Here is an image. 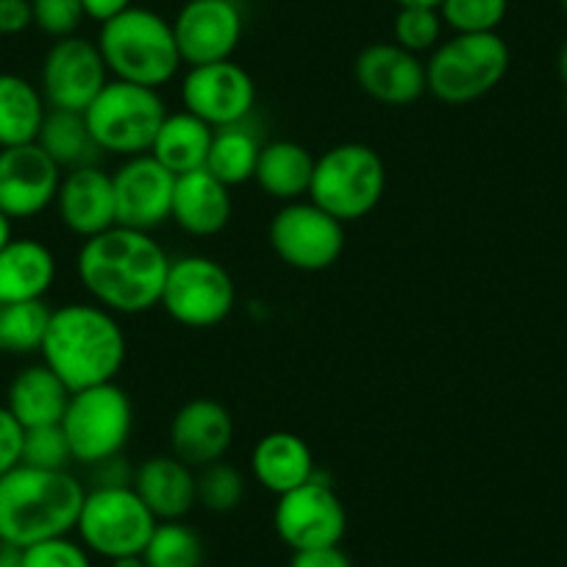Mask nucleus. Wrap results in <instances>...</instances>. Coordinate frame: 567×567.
<instances>
[{
  "mask_svg": "<svg viewBox=\"0 0 567 567\" xmlns=\"http://www.w3.org/2000/svg\"><path fill=\"white\" fill-rule=\"evenodd\" d=\"M162 309L187 329L220 326L237 307V284L231 272L209 256H182L171 261Z\"/></svg>",
  "mask_w": 567,
  "mask_h": 567,
  "instance_id": "9d476101",
  "label": "nucleus"
},
{
  "mask_svg": "<svg viewBox=\"0 0 567 567\" xmlns=\"http://www.w3.org/2000/svg\"><path fill=\"white\" fill-rule=\"evenodd\" d=\"M112 567H148L145 556H120L112 561Z\"/></svg>",
  "mask_w": 567,
  "mask_h": 567,
  "instance_id": "49530a36",
  "label": "nucleus"
},
{
  "mask_svg": "<svg viewBox=\"0 0 567 567\" xmlns=\"http://www.w3.org/2000/svg\"><path fill=\"white\" fill-rule=\"evenodd\" d=\"M51 312L45 301L0 303V353L31 357L42 351Z\"/></svg>",
  "mask_w": 567,
  "mask_h": 567,
  "instance_id": "7c9ffc66",
  "label": "nucleus"
},
{
  "mask_svg": "<svg viewBox=\"0 0 567 567\" xmlns=\"http://www.w3.org/2000/svg\"><path fill=\"white\" fill-rule=\"evenodd\" d=\"M12 223H14V220H9V217L3 215V212H0V250L7 248V245L12 243V239H14V234H12Z\"/></svg>",
  "mask_w": 567,
  "mask_h": 567,
  "instance_id": "a18cd8bd",
  "label": "nucleus"
},
{
  "mask_svg": "<svg viewBox=\"0 0 567 567\" xmlns=\"http://www.w3.org/2000/svg\"><path fill=\"white\" fill-rule=\"evenodd\" d=\"M156 523L134 487H92L86 489L75 532L90 554L114 561L145 554Z\"/></svg>",
  "mask_w": 567,
  "mask_h": 567,
  "instance_id": "1a4fd4ad",
  "label": "nucleus"
},
{
  "mask_svg": "<svg viewBox=\"0 0 567 567\" xmlns=\"http://www.w3.org/2000/svg\"><path fill=\"white\" fill-rule=\"evenodd\" d=\"M53 206L59 212V220L75 237L92 239L109 231V228L117 226L112 173L103 171L101 165L64 173Z\"/></svg>",
  "mask_w": 567,
  "mask_h": 567,
  "instance_id": "aec40b11",
  "label": "nucleus"
},
{
  "mask_svg": "<svg viewBox=\"0 0 567 567\" xmlns=\"http://www.w3.org/2000/svg\"><path fill=\"white\" fill-rule=\"evenodd\" d=\"M0 567H23V548L9 539H0Z\"/></svg>",
  "mask_w": 567,
  "mask_h": 567,
  "instance_id": "c03bdc74",
  "label": "nucleus"
},
{
  "mask_svg": "<svg viewBox=\"0 0 567 567\" xmlns=\"http://www.w3.org/2000/svg\"><path fill=\"white\" fill-rule=\"evenodd\" d=\"M48 103L40 86L14 73H0V148L31 145L45 123Z\"/></svg>",
  "mask_w": 567,
  "mask_h": 567,
  "instance_id": "cd10ccee",
  "label": "nucleus"
},
{
  "mask_svg": "<svg viewBox=\"0 0 567 567\" xmlns=\"http://www.w3.org/2000/svg\"><path fill=\"white\" fill-rule=\"evenodd\" d=\"M176 178L165 165L151 154L131 156L117 173L114 182V204H117V226L134 228V231L154 234L165 226L173 215V193Z\"/></svg>",
  "mask_w": 567,
  "mask_h": 567,
  "instance_id": "dca6fc26",
  "label": "nucleus"
},
{
  "mask_svg": "<svg viewBox=\"0 0 567 567\" xmlns=\"http://www.w3.org/2000/svg\"><path fill=\"white\" fill-rule=\"evenodd\" d=\"M56 281V256L40 239L14 237L0 250V303L45 301Z\"/></svg>",
  "mask_w": 567,
  "mask_h": 567,
  "instance_id": "5701e85b",
  "label": "nucleus"
},
{
  "mask_svg": "<svg viewBox=\"0 0 567 567\" xmlns=\"http://www.w3.org/2000/svg\"><path fill=\"white\" fill-rule=\"evenodd\" d=\"M231 187L217 182L209 171L184 173L176 178L171 220L189 237L220 234L231 220Z\"/></svg>",
  "mask_w": 567,
  "mask_h": 567,
  "instance_id": "4be33fe9",
  "label": "nucleus"
},
{
  "mask_svg": "<svg viewBox=\"0 0 567 567\" xmlns=\"http://www.w3.org/2000/svg\"><path fill=\"white\" fill-rule=\"evenodd\" d=\"M261 145L254 128H248L245 123L226 125V128L215 131V140H212L209 156H206V167L217 182H223L226 187H237V184L254 182L256 165H259Z\"/></svg>",
  "mask_w": 567,
  "mask_h": 567,
  "instance_id": "c756f323",
  "label": "nucleus"
},
{
  "mask_svg": "<svg viewBox=\"0 0 567 567\" xmlns=\"http://www.w3.org/2000/svg\"><path fill=\"white\" fill-rule=\"evenodd\" d=\"M184 112L195 114L212 128L245 123L256 106V84L237 62H215L189 68L182 81Z\"/></svg>",
  "mask_w": 567,
  "mask_h": 567,
  "instance_id": "4468645a",
  "label": "nucleus"
},
{
  "mask_svg": "<svg viewBox=\"0 0 567 567\" xmlns=\"http://www.w3.org/2000/svg\"><path fill=\"white\" fill-rule=\"evenodd\" d=\"M212 140H215V128L182 109L165 117L151 145V156L165 165L173 176H184V173L204 171Z\"/></svg>",
  "mask_w": 567,
  "mask_h": 567,
  "instance_id": "bb28decb",
  "label": "nucleus"
},
{
  "mask_svg": "<svg viewBox=\"0 0 567 567\" xmlns=\"http://www.w3.org/2000/svg\"><path fill=\"white\" fill-rule=\"evenodd\" d=\"M353 73L364 95L384 106H412L429 92L423 59L395 42H375L364 48L357 56Z\"/></svg>",
  "mask_w": 567,
  "mask_h": 567,
  "instance_id": "a211bd4d",
  "label": "nucleus"
},
{
  "mask_svg": "<svg viewBox=\"0 0 567 567\" xmlns=\"http://www.w3.org/2000/svg\"><path fill=\"white\" fill-rule=\"evenodd\" d=\"M84 3L86 18L95 20V23H109L112 18L123 14L125 9L134 7V0H81Z\"/></svg>",
  "mask_w": 567,
  "mask_h": 567,
  "instance_id": "37998d69",
  "label": "nucleus"
},
{
  "mask_svg": "<svg viewBox=\"0 0 567 567\" xmlns=\"http://www.w3.org/2000/svg\"><path fill=\"white\" fill-rule=\"evenodd\" d=\"M267 234L278 259L301 272L329 270L346 250V223L331 217L312 200L281 204Z\"/></svg>",
  "mask_w": 567,
  "mask_h": 567,
  "instance_id": "9b49d317",
  "label": "nucleus"
},
{
  "mask_svg": "<svg viewBox=\"0 0 567 567\" xmlns=\"http://www.w3.org/2000/svg\"><path fill=\"white\" fill-rule=\"evenodd\" d=\"M97 48L109 73L117 81L162 90L182 70L173 23L159 12L131 7L97 31Z\"/></svg>",
  "mask_w": 567,
  "mask_h": 567,
  "instance_id": "20e7f679",
  "label": "nucleus"
},
{
  "mask_svg": "<svg viewBox=\"0 0 567 567\" xmlns=\"http://www.w3.org/2000/svg\"><path fill=\"white\" fill-rule=\"evenodd\" d=\"M509 14V0H443L440 18L454 34H495Z\"/></svg>",
  "mask_w": 567,
  "mask_h": 567,
  "instance_id": "473e14b6",
  "label": "nucleus"
},
{
  "mask_svg": "<svg viewBox=\"0 0 567 567\" xmlns=\"http://www.w3.org/2000/svg\"><path fill=\"white\" fill-rule=\"evenodd\" d=\"M131 484H134V471L123 454L92 465V487H131Z\"/></svg>",
  "mask_w": 567,
  "mask_h": 567,
  "instance_id": "a19ab883",
  "label": "nucleus"
},
{
  "mask_svg": "<svg viewBox=\"0 0 567 567\" xmlns=\"http://www.w3.org/2000/svg\"><path fill=\"white\" fill-rule=\"evenodd\" d=\"M290 567H353V561L340 545H334V548L296 550Z\"/></svg>",
  "mask_w": 567,
  "mask_h": 567,
  "instance_id": "79ce46f5",
  "label": "nucleus"
},
{
  "mask_svg": "<svg viewBox=\"0 0 567 567\" xmlns=\"http://www.w3.org/2000/svg\"><path fill=\"white\" fill-rule=\"evenodd\" d=\"M398 7H429V9H440L443 0H392Z\"/></svg>",
  "mask_w": 567,
  "mask_h": 567,
  "instance_id": "de8ad7c7",
  "label": "nucleus"
},
{
  "mask_svg": "<svg viewBox=\"0 0 567 567\" xmlns=\"http://www.w3.org/2000/svg\"><path fill=\"white\" fill-rule=\"evenodd\" d=\"M234 443V417L212 398L187 401L171 423V454L193 471L220 462Z\"/></svg>",
  "mask_w": 567,
  "mask_h": 567,
  "instance_id": "6ab92c4d",
  "label": "nucleus"
},
{
  "mask_svg": "<svg viewBox=\"0 0 567 567\" xmlns=\"http://www.w3.org/2000/svg\"><path fill=\"white\" fill-rule=\"evenodd\" d=\"M37 145L62 167V173L101 165L103 156L84 114L64 109H48Z\"/></svg>",
  "mask_w": 567,
  "mask_h": 567,
  "instance_id": "c85d7f7f",
  "label": "nucleus"
},
{
  "mask_svg": "<svg viewBox=\"0 0 567 567\" xmlns=\"http://www.w3.org/2000/svg\"><path fill=\"white\" fill-rule=\"evenodd\" d=\"M23 567H92V556L68 534L23 548Z\"/></svg>",
  "mask_w": 567,
  "mask_h": 567,
  "instance_id": "4c0bfd02",
  "label": "nucleus"
},
{
  "mask_svg": "<svg viewBox=\"0 0 567 567\" xmlns=\"http://www.w3.org/2000/svg\"><path fill=\"white\" fill-rule=\"evenodd\" d=\"M245 498V476L228 462H212L198 471V504L215 515H228Z\"/></svg>",
  "mask_w": 567,
  "mask_h": 567,
  "instance_id": "72a5a7b5",
  "label": "nucleus"
},
{
  "mask_svg": "<svg viewBox=\"0 0 567 567\" xmlns=\"http://www.w3.org/2000/svg\"><path fill=\"white\" fill-rule=\"evenodd\" d=\"M171 261L154 234L114 226L84 239L75 272L92 303L114 315H142L162 303Z\"/></svg>",
  "mask_w": 567,
  "mask_h": 567,
  "instance_id": "f257e3e1",
  "label": "nucleus"
},
{
  "mask_svg": "<svg viewBox=\"0 0 567 567\" xmlns=\"http://www.w3.org/2000/svg\"><path fill=\"white\" fill-rule=\"evenodd\" d=\"M250 471L254 478L270 493L284 495L312 482L315 456L307 440L292 432H270L254 445L250 454Z\"/></svg>",
  "mask_w": 567,
  "mask_h": 567,
  "instance_id": "b1692460",
  "label": "nucleus"
},
{
  "mask_svg": "<svg viewBox=\"0 0 567 567\" xmlns=\"http://www.w3.org/2000/svg\"><path fill=\"white\" fill-rule=\"evenodd\" d=\"M512 53L504 37L454 34L440 42L425 62V84L437 101L465 106L489 95L509 73Z\"/></svg>",
  "mask_w": 567,
  "mask_h": 567,
  "instance_id": "39448f33",
  "label": "nucleus"
},
{
  "mask_svg": "<svg viewBox=\"0 0 567 567\" xmlns=\"http://www.w3.org/2000/svg\"><path fill=\"white\" fill-rule=\"evenodd\" d=\"M109 81L112 79L97 42L79 34L56 40L42 59L40 92L48 109L84 114Z\"/></svg>",
  "mask_w": 567,
  "mask_h": 567,
  "instance_id": "ddd939ff",
  "label": "nucleus"
},
{
  "mask_svg": "<svg viewBox=\"0 0 567 567\" xmlns=\"http://www.w3.org/2000/svg\"><path fill=\"white\" fill-rule=\"evenodd\" d=\"M173 34L187 68L228 62L243 42V12L234 0H184Z\"/></svg>",
  "mask_w": 567,
  "mask_h": 567,
  "instance_id": "2eb2a0df",
  "label": "nucleus"
},
{
  "mask_svg": "<svg viewBox=\"0 0 567 567\" xmlns=\"http://www.w3.org/2000/svg\"><path fill=\"white\" fill-rule=\"evenodd\" d=\"M23 434L25 429L14 420V414L7 406H0V476L20 465L23 456Z\"/></svg>",
  "mask_w": 567,
  "mask_h": 567,
  "instance_id": "58836bf2",
  "label": "nucleus"
},
{
  "mask_svg": "<svg viewBox=\"0 0 567 567\" xmlns=\"http://www.w3.org/2000/svg\"><path fill=\"white\" fill-rule=\"evenodd\" d=\"M386 189L384 159L362 142H342L315 165L309 200L340 223H357L381 204Z\"/></svg>",
  "mask_w": 567,
  "mask_h": 567,
  "instance_id": "423d86ee",
  "label": "nucleus"
},
{
  "mask_svg": "<svg viewBox=\"0 0 567 567\" xmlns=\"http://www.w3.org/2000/svg\"><path fill=\"white\" fill-rule=\"evenodd\" d=\"M62 167L31 142L0 148V212L9 220H31L56 204Z\"/></svg>",
  "mask_w": 567,
  "mask_h": 567,
  "instance_id": "f3484780",
  "label": "nucleus"
},
{
  "mask_svg": "<svg viewBox=\"0 0 567 567\" xmlns=\"http://www.w3.org/2000/svg\"><path fill=\"white\" fill-rule=\"evenodd\" d=\"M31 14H34L37 29L53 40L75 37L86 20L81 0H31Z\"/></svg>",
  "mask_w": 567,
  "mask_h": 567,
  "instance_id": "e433bc0d",
  "label": "nucleus"
},
{
  "mask_svg": "<svg viewBox=\"0 0 567 567\" xmlns=\"http://www.w3.org/2000/svg\"><path fill=\"white\" fill-rule=\"evenodd\" d=\"M559 73H561V81L567 84V45L561 48V53H559Z\"/></svg>",
  "mask_w": 567,
  "mask_h": 567,
  "instance_id": "09e8293b",
  "label": "nucleus"
},
{
  "mask_svg": "<svg viewBox=\"0 0 567 567\" xmlns=\"http://www.w3.org/2000/svg\"><path fill=\"white\" fill-rule=\"evenodd\" d=\"M148 567H200L204 565V543L198 532L184 520H159L145 548Z\"/></svg>",
  "mask_w": 567,
  "mask_h": 567,
  "instance_id": "2f4dec72",
  "label": "nucleus"
},
{
  "mask_svg": "<svg viewBox=\"0 0 567 567\" xmlns=\"http://www.w3.org/2000/svg\"><path fill=\"white\" fill-rule=\"evenodd\" d=\"M62 429L73 460L92 467L123 454L134 432V403L117 381L79 390L70 395Z\"/></svg>",
  "mask_w": 567,
  "mask_h": 567,
  "instance_id": "6e6552de",
  "label": "nucleus"
},
{
  "mask_svg": "<svg viewBox=\"0 0 567 567\" xmlns=\"http://www.w3.org/2000/svg\"><path fill=\"white\" fill-rule=\"evenodd\" d=\"M561 3V12H565V18H567V0H559Z\"/></svg>",
  "mask_w": 567,
  "mask_h": 567,
  "instance_id": "8fccbe9b",
  "label": "nucleus"
},
{
  "mask_svg": "<svg viewBox=\"0 0 567 567\" xmlns=\"http://www.w3.org/2000/svg\"><path fill=\"white\" fill-rule=\"evenodd\" d=\"M443 18H440V9L429 7H398L395 23H392V37H395V45L406 48L412 53H425L434 51L443 40Z\"/></svg>",
  "mask_w": 567,
  "mask_h": 567,
  "instance_id": "f704fd0d",
  "label": "nucleus"
},
{
  "mask_svg": "<svg viewBox=\"0 0 567 567\" xmlns=\"http://www.w3.org/2000/svg\"><path fill=\"white\" fill-rule=\"evenodd\" d=\"M34 25L31 0H0V37H18Z\"/></svg>",
  "mask_w": 567,
  "mask_h": 567,
  "instance_id": "ea45409f",
  "label": "nucleus"
},
{
  "mask_svg": "<svg viewBox=\"0 0 567 567\" xmlns=\"http://www.w3.org/2000/svg\"><path fill=\"white\" fill-rule=\"evenodd\" d=\"M131 487L156 520H184L198 504V473L173 454L148 456L134 471Z\"/></svg>",
  "mask_w": 567,
  "mask_h": 567,
  "instance_id": "412c9836",
  "label": "nucleus"
},
{
  "mask_svg": "<svg viewBox=\"0 0 567 567\" xmlns=\"http://www.w3.org/2000/svg\"><path fill=\"white\" fill-rule=\"evenodd\" d=\"M70 462L75 460H73V451H70L68 434H64L62 423L25 429L20 465L42 467V471H68Z\"/></svg>",
  "mask_w": 567,
  "mask_h": 567,
  "instance_id": "c9c22d12",
  "label": "nucleus"
},
{
  "mask_svg": "<svg viewBox=\"0 0 567 567\" xmlns=\"http://www.w3.org/2000/svg\"><path fill=\"white\" fill-rule=\"evenodd\" d=\"M92 136L103 154H151L156 134L167 117L159 90L112 79L84 112Z\"/></svg>",
  "mask_w": 567,
  "mask_h": 567,
  "instance_id": "0eeeda50",
  "label": "nucleus"
},
{
  "mask_svg": "<svg viewBox=\"0 0 567 567\" xmlns=\"http://www.w3.org/2000/svg\"><path fill=\"white\" fill-rule=\"evenodd\" d=\"M86 487L70 471L18 465L0 476V539L29 548L79 526Z\"/></svg>",
  "mask_w": 567,
  "mask_h": 567,
  "instance_id": "7ed1b4c3",
  "label": "nucleus"
},
{
  "mask_svg": "<svg viewBox=\"0 0 567 567\" xmlns=\"http://www.w3.org/2000/svg\"><path fill=\"white\" fill-rule=\"evenodd\" d=\"M42 362L70 392L117 381L128 357V340L117 315L97 303H64L53 309L42 342Z\"/></svg>",
  "mask_w": 567,
  "mask_h": 567,
  "instance_id": "f03ea898",
  "label": "nucleus"
},
{
  "mask_svg": "<svg viewBox=\"0 0 567 567\" xmlns=\"http://www.w3.org/2000/svg\"><path fill=\"white\" fill-rule=\"evenodd\" d=\"M272 526L278 539L296 550L334 548L342 543L348 528V512L334 487L318 476L292 493L278 495Z\"/></svg>",
  "mask_w": 567,
  "mask_h": 567,
  "instance_id": "f8f14e48",
  "label": "nucleus"
},
{
  "mask_svg": "<svg viewBox=\"0 0 567 567\" xmlns=\"http://www.w3.org/2000/svg\"><path fill=\"white\" fill-rule=\"evenodd\" d=\"M315 159L309 148L292 140H272L261 145L259 165H256L254 182L265 195L281 204L303 200L309 195L315 178Z\"/></svg>",
  "mask_w": 567,
  "mask_h": 567,
  "instance_id": "a878e982",
  "label": "nucleus"
},
{
  "mask_svg": "<svg viewBox=\"0 0 567 567\" xmlns=\"http://www.w3.org/2000/svg\"><path fill=\"white\" fill-rule=\"evenodd\" d=\"M73 392L45 362L29 364L12 379L7 392V409L23 429L62 423Z\"/></svg>",
  "mask_w": 567,
  "mask_h": 567,
  "instance_id": "393cba45",
  "label": "nucleus"
}]
</instances>
